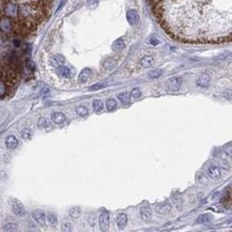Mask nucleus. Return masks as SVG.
Segmentation results:
<instances>
[{
  "instance_id": "nucleus-29",
  "label": "nucleus",
  "mask_w": 232,
  "mask_h": 232,
  "mask_svg": "<svg viewBox=\"0 0 232 232\" xmlns=\"http://www.w3.org/2000/svg\"><path fill=\"white\" fill-rule=\"evenodd\" d=\"M61 226H62V230H63V231H72V225H71L70 221H66V220L62 221Z\"/></svg>"
},
{
  "instance_id": "nucleus-17",
  "label": "nucleus",
  "mask_w": 232,
  "mask_h": 232,
  "mask_svg": "<svg viewBox=\"0 0 232 232\" xmlns=\"http://www.w3.org/2000/svg\"><path fill=\"white\" fill-rule=\"evenodd\" d=\"M90 76H91V70L90 69H85L82 71V73L79 74V76H78V80L82 82H87L88 79L90 78Z\"/></svg>"
},
{
  "instance_id": "nucleus-8",
  "label": "nucleus",
  "mask_w": 232,
  "mask_h": 232,
  "mask_svg": "<svg viewBox=\"0 0 232 232\" xmlns=\"http://www.w3.org/2000/svg\"><path fill=\"white\" fill-rule=\"evenodd\" d=\"M126 18L130 25H137L139 23V15L135 10H130L127 12Z\"/></svg>"
},
{
  "instance_id": "nucleus-7",
  "label": "nucleus",
  "mask_w": 232,
  "mask_h": 232,
  "mask_svg": "<svg viewBox=\"0 0 232 232\" xmlns=\"http://www.w3.org/2000/svg\"><path fill=\"white\" fill-rule=\"evenodd\" d=\"M33 218L41 226H45V224H46V215L41 210H37V211L33 212Z\"/></svg>"
},
{
  "instance_id": "nucleus-15",
  "label": "nucleus",
  "mask_w": 232,
  "mask_h": 232,
  "mask_svg": "<svg viewBox=\"0 0 232 232\" xmlns=\"http://www.w3.org/2000/svg\"><path fill=\"white\" fill-rule=\"evenodd\" d=\"M140 215L144 221H150L152 218V214H151V210L148 207H143L140 209Z\"/></svg>"
},
{
  "instance_id": "nucleus-3",
  "label": "nucleus",
  "mask_w": 232,
  "mask_h": 232,
  "mask_svg": "<svg viewBox=\"0 0 232 232\" xmlns=\"http://www.w3.org/2000/svg\"><path fill=\"white\" fill-rule=\"evenodd\" d=\"M19 62L14 55L0 56V98L10 96L18 82Z\"/></svg>"
},
{
  "instance_id": "nucleus-12",
  "label": "nucleus",
  "mask_w": 232,
  "mask_h": 232,
  "mask_svg": "<svg viewBox=\"0 0 232 232\" xmlns=\"http://www.w3.org/2000/svg\"><path fill=\"white\" fill-rule=\"evenodd\" d=\"M57 73L59 76H61V77H63V78H70L71 76H72L71 70H70L69 68L64 66V65H61V66L58 68Z\"/></svg>"
},
{
  "instance_id": "nucleus-35",
  "label": "nucleus",
  "mask_w": 232,
  "mask_h": 232,
  "mask_svg": "<svg viewBox=\"0 0 232 232\" xmlns=\"http://www.w3.org/2000/svg\"><path fill=\"white\" fill-rule=\"evenodd\" d=\"M88 1V5L91 8H95L98 5V0H87Z\"/></svg>"
},
{
  "instance_id": "nucleus-22",
  "label": "nucleus",
  "mask_w": 232,
  "mask_h": 232,
  "mask_svg": "<svg viewBox=\"0 0 232 232\" xmlns=\"http://www.w3.org/2000/svg\"><path fill=\"white\" fill-rule=\"evenodd\" d=\"M70 216L72 217V218H79V216H80V214H82V212H80V209L79 208H72L71 210H70L69 212Z\"/></svg>"
},
{
  "instance_id": "nucleus-19",
  "label": "nucleus",
  "mask_w": 232,
  "mask_h": 232,
  "mask_svg": "<svg viewBox=\"0 0 232 232\" xmlns=\"http://www.w3.org/2000/svg\"><path fill=\"white\" fill-rule=\"evenodd\" d=\"M117 224H118V227L120 229L124 228V227L126 226V224H127V216H126V214H124V213L120 214V215L118 216V218H117Z\"/></svg>"
},
{
  "instance_id": "nucleus-24",
  "label": "nucleus",
  "mask_w": 232,
  "mask_h": 232,
  "mask_svg": "<svg viewBox=\"0 0 232 232\" xmlns=\"http://www.w3.org/2000/svg\"><path fill=\"white\" fill-rule=\"evenodd\" d=\"M117 105H118V103L114 98H109L107 101V103H106V106H107V109L108 110H114L117 107Z\"/></svg>"
},
{
  "instance_id": "nucleus-32",
  "label": "nucleus",
  "mask_w": 232,
  "mask_h": 232,
  "mask_svg": "<svg viewBox=\"0 0 232 232\" xmlns=\"http://www.w3.org/2000/svg\"><path fill=\"white\" fill-rule=\"evenodd\" d=\"M162 74H163V71H162V70H156V71H153L152 73H150V77L156 78V77H158V76H160Z\"/></svg>"
},
{
  "instance_id": "nucleus-34",
  "label": "nucleus",
  "mask_w": 232,
  "mask_h": 232,
  "mask_svg": "<svg viewBox=\"0 0 232 232\" xmlns=\"http://www.w3.org/2000/svg\"><path fill=\"white\" fill-rule=\"evenodd\" d=\"M104 87H105V85H104V84H98V85H94V86H92V87H90V90L94 91V90L102 89V88H104Z\"/></svg>"
},
{
  "instance_id": "nucleus-14",
  "label": "nucleus",
  "mask_w": 232,
  "mask_h": 232,
  "mask_svg": "<svg viewBox=\"0 0 232 232\" xmlns=\"http://www.w3.org/2000/svg\"><path fill=\"white\" fill-rule=\"evenodd\" d=\"M64 57L62 56V55H56V56H53L51 59H50V63L53 65V66H56V68H59V66H61V65L64 64Z\"/></svg>"
},
{
  "instance_id": "nucleus-27",
  "label": "nucleus",
  "mask_w": 232,
  "mask_h": 232,
  "mask_svg": "<svg viewBox=\"0 0 232 232\" xmlns=\"http://www.w3.org/2000/svg\"><path fill=\"white\" fill-rule=\"evenodd\" d=\"M76 112H77L79 116H87L88 109L86 108L85 106H78V107H76Z\"/></svg>"
},
{
  "instance_id": "nucleus-23",
  "label": "nucleus",
  "mask_w": 232,
  "mask_h": 232,
  "mask_svg": "<svg viewBox=\"0 0 232 232\" xmlns=\"http://www.w3.org/2000/svg\"><path fill=\"white\" fill-rule=\"evenodd\" d=\"M118 98L122 104H128L130 103V95L127 93H120L118 95Z\"/></svg>"
},
{
  "instance_id": "nucleus-26",
  "label": "nucleus",
  "mask_w": 232,
  "mask_h": 232,
  "mask_svg": "<svg viewBox=\"0 0 232 232\" xmlns=\"http://www.w3.org/2000/svg\"><path fill=\"white\" fill-rule=\"evenodd\" d=\"M210 219H211V215L210 214H203V215H201L197 219V223L198 224H203V223H205V221H208Z\"/></svg>"
},
{
  "instance_id": "nucleus-36",
  "label": "nucleus",
  "mask_w": 232,
  "mask_h": 232,
  "mask_svg": "<svg viewBox=\"0 0 232 232\" xmlns=\"http://www.w3.org/2000/svg\"><path fill=\"white\" fill-rule=\"evenodd\" d=\"M158 43H159V41L156 39V37H152L150 39V44H152V45H158Z\"/></svg>"
},
{
  "instance_id": "nucleus-31",
  "label": "nucleus",
  "mask_w": 232,
  "mask_h": 232,
  "mask_svg": "<svg viewBox=\"0 0 232 232\" xmlns=\"http://www.w3.org/2000/svg\"><path fill=\"white\" fill-rule=\"evenodd\" d=\"M130 95H132V98H138L139 96L141 95V91H140L138 88H135V89L132 90V92H130Z\"/></svg>"
},
{
  "instance_id": "nucleus-5",
  "label": "nucleus",
  "mask_w": 232,
  "mask_h": 232,
  "mask_svg": "<svg viewBox=\"0 0 232 232\" xmlns=\"http://www.w3.org/2000/svg\"><path fill=\"white\" fill-rule=\"evenodd\" d=\"M100 227L102 231H107L109 227V214L107 211H103L100 215Z\"/></svg>"
},
{
  "instance_id": "nucleus-20",
  "label": "nucleus",
  "mask_w": 232,
  "mask_h": 232,
  "mask_svg": "<svg viewBox=\"0 0 232 232\" xmlns=\"http://www.w3.org/2000/svg\"><path fill=\"white\" fill-rule=\"evenodd\" d=\"M170 211V205L167 203H159L156 205V212L160 214H167Z\"/></svg>"
},
{
  "instance_id": "nucleus-21",
  "label": "nucleus",
  "mask_w": 232,
  "mask_h": 232,
  "mask_svg": "<svg viewBox=\"0 0 232 232\" xmlns=\"http://www.w3.org/2000/svg\"><path fill=\"white\" fill-rule=\"evenodd\" d=\"M46 219H47V223L49 224L50 227H56V226H57L58 218L55 214H53V213H48L47 216H46Z\"/></svg>"
},
{
  "instance_id": "nucleus-25",
  "label": "nucleus",
  "mask_w": 232,
  "mask_h": 232,
  "mask_svg": "<svg viewBox=\"0 0 232 232\" xmlns=\"http://www.w3.org/2000/svg\"><path fill=\"white\" fill-rule=\"evenodd\" d=\"M103 107H104V105H103L102 101H98V100H96V101H94V102H93V109H94V111H96V112H100V111H102Z\"/></svg>"
},
{
  "instance_id": "nucleus-9",
  "label": "nucleus",
  "mask_w": 232,
  "mask_h": 232,
  "mask_svg": "<svg viewBox=\"0 0 232 232\" xmlns=\"http://www.w3.org/2000/svg\"><path fill=\"white\" fill-rule=\"evenodd\" d=\"M210 82H211V78H210V76L207 73L201 74L199 78H198V80H197V84L200 87H208L210 85Z\"/></svg>"
},
{
  "instance_id": "nucleus-18",
  "label": "nucleus",
  "mask_w": 232,
  "mask_h": 232,
  "mask_svg": "<svg viewBox=\"0 0 232 232\" xmlns=\"http://www.w3.org/2000/svg\"><path fill=\"white\" fill-rule=\"evenodd\" d=\"M123 48H124V40L121 39V37L118 39V40H116L114 43L112 44V49H114V51H116V53L121 51Z\"/></svg>"
},
{
  "instance_id": "nucleus-11",
  "label": "nucleus",
  "mask_w": 232,
  "mask_h": 232,
  "mask_svg": "<svg viewBox=\"0 0 232 232\" xmlns=\"http://www.w3.org/2000/svg\"><path fill=\"white\" fill-rule=\"evenodd\" d=\"M5 146H7V148L10 149V150L16 149L17 146H18V141H17L16 137H15V136H9L8 138H7V140H5Z\"/></svg>"
},
{
  "instance_id": "nucleus-33",
  "label": "nucleus",
  "mask_w": 232,
  "mask_h": 232,
  "mask_svg": "<svg viewBox=\"0 0 232 232\" xmlns=\"http://www.w3.org/2000/svg\"><path fill=\"white\" fill-rule=\"evenodd\" d=\"M37 124H39V127H44V126H47L48 122H47V121H46L44 118H41L40 120H39Z\"/></svg>"
},
{
  "instance_id": "nucleus-30",
  "label": "nucleus",
  "mask_w": 232,
  "mask_h": 232,
  "mask_svg": "<svg viewBox=\"0 0 232 232\" xmlns=\"http://www.w3.org/2000/svg\"><path fill=\"white\" fill-rule=\"evenodd\" d=\"M21 137H23V138L27 140V139H29L30 137H31V130H28V128H25L24 130H21Z\"/></svg>"
},
{
  "instance_id": "nucleus-13",
  "label": "nucleus",
  "mask_w": 232,
  "mask_h": 232,
  "mask_svg": "<svg viewBox=\"0 0 232 232\" xmlns=\"http://www.w3.org/2000/svg\"><path fill=\"white\" fill-rule=\"evenodd\" d=\"M209 175H210V178H212V179L214 180H217L220 178V175H221V172H220V169L218 167H216V166H211V167L209 168Z\"/></svg>"
},
{
  "instance_id": "nucleus-2",
  "label": "nucleus",
  "mask_w": 232,
  "mask_h": 232,
  "mask_svg": "<svg viewBox=\"0 0 232 232\" xmlns=\"http://www.w3.org/2000/svg\"><path fill=\"white\" fill-rule=\"evenodd\" d=\"M53 0H0V35H26L48 14Z\"/></svg>"
},
{
  "instance_id": "nucleus-1",
  "label": "nucleus",
  "mask_w": 232,
  "mask_h": 232,
  "mask_svg": "<svg viewBox=\"0 0 232 232\" xmlns=\"http://www.w3.org/2000/svg\"><path fill=\"white\" fill-rule=\"evenodd\" d=\"M166 32L186 43H219L231 39V0H150Z\"/></svg>"
},
{
  "instance_id": "nucleus-16",
  "label": "nucleus",
  "mask_w": 232,
  "mask_h": 232,
  "mask_svg": "<svg viewBox=\"0 0 232 232\" xmlns=\"http://www.w3.org/2000/svg\"><path fill=\"white\" fill-rule=\"evenodd\" d=\"M153 63H154V59L151 56H144L140 60V65L143 66V68H150V66L153 65Z\"/></svg>"
},
{
  "instance_id": "nucleus-10",
  "label": "nucleus",
  "mask_w": 232,
  "mask_h": 232,
  "mask_svg": "<svg viewBox=\"0 0 232 232\" xmlns=\"http://www.w3.org/2000/svg\"><path fill=\"white\" fill-rule=\"evenodd\" d=\"M51 120L56 124H63L65 122V120H66V117L62 112H53L51 114Z\"/></svg>"
},
{
  "instance_id": "nucleus-6",
  "label": "nucleus",
  "mask_w": 232,
  "mask_h": 232,
  "mask_svg": "<svg viewBox=\"0 0 232 232\" xmlns=\"http://www.w3.org/2000/svg\"><path fill=\"white\" fill-rule=\"evenodd\" d=\"M181 85H182V79L180 77H172L168 80V89L171 91L179 90Z\"/></svg>"
},
{
  "instance_id": "nucleus-4",
  "label": "nucleus",
  "mask_w": 232,
  "mask_h": 232,
  "mask_svg": "<svg viewBox=\"0 0 232 232\" xmlns=\"http://www.w3.org/2000/svg\"><path fill=\"white\" fill-rule=\"evenodd\" d=\"M9 203L11 205V209H12V212L17 216H24L25 215V208L24 205L18 201L17 199H14V198H11L9 200Z\"/></svg>"
},
{
  "instance_id": "nucleus-28",
  "label": "nucleus",
  "mask_w": 232,
  "mask_h": 232,
  "mask_svg": "<svg viewBox=\"0 0 232 232\" xmlns=\"http://www.w3.org/2000/svg\"><path fill=\"white\" fill-rule=\"evenodd\" d=\"M4 231H16L17 230V225L15 224H7L3 227Z\"/></svg>"
}]
</instances>
